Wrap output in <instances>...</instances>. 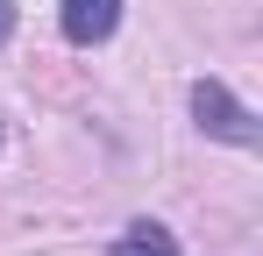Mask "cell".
Returning a JSON list of instances; mask_svg holds the SVG:
<instances>
[{"label":"cell","instance_id":"cell-1","mask_svg":"<svg viewBox=\"0 0 263 256\" xmlns=\"http://www.w3.org/2000/svg\"><path fill=\"white\" fill-rule=\"evenodd\" d=\"M192 114H199V128H206V135L235 142V150H256V142H263L256 114H249V107H242L220 79H199V85H192Z\"/></svg>","mask_w":263,"mask_h":256},{"label":"cell","instance_id":"cell-2","mask_svg":"<svg viewBox=\"0 0 263 256\" xmlns=\"http://www.w3.org/2000/svg\"><path fill=\"white\" fill-rule=\"evenodd\" d=\"M114 22H121V0H64V36L92 50V43L114 36Z\"/></svg>","mask_w":263,"mask_h":256},{"label":"cell","instance_id":"cell-3","mask_svg":"<svg viewBox=\"0 0 263 256\" xmlns=\"http://www.w3.org/2000/svg\"><path fill=\"white\" fill-rule=\"evenodd\" d=\"M114 256H178V242H171V228H157V221H135L128 235L114 242Z\"/></svg>","mask_w":263,"mask_h":256},{"label":"cell","instance_id":"cell-4","mask_svg":"<svg viewBox=\"0 0 263 256\" xmlns=\"http://www.w3.org/2000/svg\"><path fill=\"white\" fill-rule=\"evenodd\" d=\"M14 36V0H0V43Z\"/></svg>","mask_w":263,"mask_h":256}]
</instances>
